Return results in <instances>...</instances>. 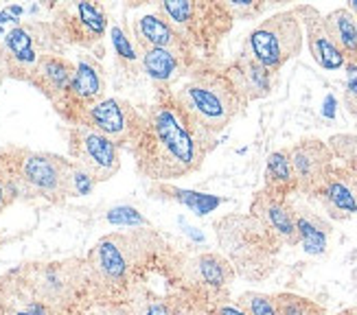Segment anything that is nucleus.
<instances>
[{"label": "nucleus", "mask_w": 357, "mask_h": 315, "mask_svg": "<svg viewBox=\"0 0 357 315\" xmlns=\"http://www.w3.org/2000/svg\"><path fill=\"white\" fill-rule=\"evenodd\" d=\"M211 147L213 136L197 128L176 101H167L153 105L141 121L134 158L143 178L172 182L195 173Z\"/></svg>", "instance_id": "f257e3e1"}, {"label": "nucleus", "mask_w": 357, "mask_h": 315, "mask_svg": "<svg viewBox=\"0 0 357 315\" xmlns=\"http://www.w3.org/2000/svg\"><path fill=\"white\" fill-rule=\"evenodd\" d=\"M174 101L197 128L211 136L226 130L243 105L228 75L220 72H199L191 77L174 94Z\"/></svg>", "instance_id": "f03ea898"}, {"label": "nucleus", "mask_w": 357, "mask_h": 315, "mask_svg": "<svg viewBox=\"0 0 357 315\" xmlns=\"http://www.w3.org/2000/svg\"><path fill=\"white\" fill-rule=\"evenodd\" d=\"M303 42L305 33L296 11H281L250 31L243 44V55L266 70L276 72L303 51Z\"/></svg>", "instance_id": "7ed1b4c3"}, {"label": "nucleus", "mask_w": 357, "mask_h": 315, "mask_svg": "<svg viewBox=\"0 0 357 315\" xmlns=\"http://www.w3.org/2000/svg\"><path fill=\"white\" fill-rule=\"evenodd\" d=\"M59 26L51 22H22L15 24L3 40V55L9 77L29 82L40 61L59 55Z\"/></svg>", "instance_id": "20e7f679"}, {"label": "nucleus", "mask_w": 357, "mask_h": 315, "mask_svg": "<svg viewBox=\"0 0 357 315\" xmlns=\"http://www.w3.org/2000/svg\"><path fill=\"white\" fill-rule=\"evenodd\" d=\"M147 234H105L90 249L86 259V274L92 282L103 289H116L128 280L132 267L143 259Z\"/></svg>", "instance_id": "39448f33"}, {"label": "nucleus", "mask_w": 357, "mask_h": 315, "mask_svg": "<svg viewBox=\"0 0 357 315\" xmlns=\"http://www.w3.org/2000/svg\"><path fill=\"white\" fill-rule=\"evenodd\" d=\"M73 160L57 153L24 151L20 153V195L40 197L53 203H61L73 197Z\"/></svg>", "instance_id": "423d86ee"}, {"label": "nucleus", "mask_w": 357, "mask_h": 315, "mask_svg": "<svg viewBox=\"0 0 357 315\" xmlns=\"http://www.w3.org/2000/svg\"><path fill=\"white\" fill-rule=\"evenodd\" d=\"M70 155L73 162L84 169L95 184L112 180L121 169L119 145L82 123L73 125L70 130Z\"/></svg>", "instance_id": "0eeeda50"}, {"label": "nucleus", "mask_w": 357, "mask_h": 315, "mask_svg": "<svg viewBox=\"0 0 357 315\" xmlns=\"http://www.w3.org/2000/svg\"><path fill=\"white\" fill-rule=\"evenodd\" d=\"M88 278L86 274V263L68 259L59 263H46L33 272V291L40 302H44L51 309H64L77 291L82 289V282Z\"/></svg>", "instance_id": "6e6552de"}, {"label": "nucleus", "mask_w": 357, "mask_h": 315, "mask_svg": "<svg viewBox=\"0 0 357 315\" xmlns=\"http://www.w3.org/2000/svg\"><path fill=\"white\" fill-rule=\"evenodd\" d=\"M82 125L97 130L105 138H110L114 145L134 143V138L141 130V118H138L132 103L119 97H105L92 107H88L79 118ZM75 123V125H79Z\"/></svg>", "instance_id": "1a4fd4ad"}, {"label": "nucleus", "mask_w": 357, "mask_h": 315, "mask_svg": "<svg viewBox=\"0 0 357 315\" xmlns=\"http://www.w3.org/2000/svg\"><path fill=\"white\" fill-rule=\"evenodd\" d=\"M289 160L301 193L316 195L333 169V151L318 138H305L289 147Z\"/></svg>", "instance_id": "9d476101"}, {"label": "nucleus", "mask_w": 357, "mask_h": 315, "mask_svg": "<svg viewBox=\"0 0 357 315\" xmlns=\"http://www.w3.org/2000/svg\"><path fill=\"white\" fill-rule=\"evenodd\" d=\"M252 219L266 228L272 236L285 245H298V232H296V208L283 197L274 195L263 188L255 195L252 201Z\"/></svg>", "instance_id": "9b49d317"}, {"label": "nucleus", "mask_w": 357, "mask_h": 315, "mask_svg": "<svg viewBox=\"0 0 357 315\" xmlns=\"http://www.w3.org/2000/svg\"><path fill=\"white\" fill-rule=\"evenodd\" d=\"M298 15V20L303 24V33L309 44V53L316 59V64L324 70H340L347 66V59L342 51L337 49V44L333 42L327 24H324V15L316 7H296L294 9Z\"/></svg>", "instance_id": "f8f14e48"}, {"label": "nucleus", "mask_w": 357, "mask_h": 315, "mask_svg": "<svg viewBox=\"0 0 357 315\" xmlns=\"http://www.w3.org/2000/svg\"><path fill=\"white\" fill-rule=\"evenodd\" d=\"M329 217L344 219L357 217V171L349 167L331 169V173L316 193Z\"/></svg>", "instance_id": "ddd939ff"}, {"label": "nucleus", "mask_w": 357, "mask_h": 315, "mask_svg": "<svg viewBox=\"0 0 357 315\" xmlns=\"http://www.w3.org/2000/svg\"><path fill=\"white\" fill-rule=\"evenodd\" d=\"M73 101L77 107V118L75 123H79L84 112L101 99H105V75L103 68L99 66V61L90 55H79L75 61V75L73 82L66 90V97L61 101Z\"/></svg>", "instance_id": "4468645a"}, {"label": "nucleus", "mask_w": 357, "mask_h": 315, "mask_svg": "<svg viewBox=\"0 0 357 315\" xmlns=\"http://www.w3.org/2000/svg\"><path fill=\"white\" fill-rule=\"evenodd\" d=\"M107 29V15L99 3H75L64 11V29L61 38H68L82 46H95L101 42Z\"/></svg>", "instance_id": "2eb2a0df"}, {"label": "nucleus", "mask_w": 357, "mask_h": 315, "mask_svg": "<svg viewBox=\"0 0 357 315\" xmlns=\"http://www.w3.org/2000/svg\"><path fill=\"white\" fill-rule=\"evenodd\" d=\"M73 75H75V64H70L61 55H51L40 61V66L31 75L29 84L36 86L49 101L59 105V101L66 97Z\"/></svg>", "instance_id": "dca6fc26"}, {"label": "nucleus", "mask_w": 357, "mask_h": 315, "mask_svg": "<svg viewBox=\"0 0 357 315\" xmlns=\"http://www.w3.org/2000/svg\"><path fill=\"white\" fill-rule=\"evenodd\" d=\"M186 276H189L195 285H202L206 289H224L235 280V270L226 256L217 254V252H204L197 254L186 263Z\"/></svg>", "instance_id": "f3484780"}, {"label": "nucleus", "mask_w": 357, "mask_h": 315, "mask_svg": "<svg viewBox=\"0 0 357 315\" xmlns=\"http://www.w3.org/2000/svg\"><path fill=\"white\" fill-rule=\"evenodd\" d=\"M228 79L232 82V86H235V90L239 92L243 103L268 97L272 92V72L259 66L257 61H252L245 55H241L235 61V66H232L228 72Z\"/></svg>", "instance_id": "a211bd4d"}, {"label": "nucleus", "mask_w": 357, "mask_h": 315, "mask_svg": "<svg viewBox=\"0 0 357 315\" xmlns=\"http://www.w3.org/2000/svg\"><path fill=\"white\" fill-rule=\"evenodd\" d=\"M134 40L138 49H174L180 51L184 46V40L176 33L174 26L165 22L158 13H145L141 18H136L132 24Z\"/></svg>", "instance_id": "6ab92c4d"}, {"label": "nucleus", "mask_w": 357, "mask_h": 315, "mask_svg": "<svg viewBox=\"0 0 357 315\" xmlns=\"http://www.w3.org/2000/svg\"><path fill=\"white\" fill-rule=\"evenodd\" d=\"M296 208V232H298V243L307 254L320 256L329 249V241L333 228L324 217L318 213L309 210L305 206H294Z\"/></svg>", "instance_id": "aec40b11"}, {"label": "nucleus", "mask_w": 357, "mask_h": 315, "mask_svg": "<svg viewBox=\"0 0 357 315\" xmlns=\"http://www.w3.org/2000/svg\"><path fill=\"white\" fill-rule=\"evenodd\" d=\"M143 72L158 86H169L182 75V53L174 49H145L141 51Z\"/></svg>", "instance_id": "412c9836"}, {"label": "nucleus", "mask_w": 357, "mask_h": 315, "mask_svg": "<svg viewBox=\"0 0 357 315\" xmlns=\"http://www.w3.org/2000/svg\"><path fill=\"white\" fill-rule=\"evenodd\" d=\"M324 24H327L333 42L337 44V49L342 51L347 64H357V18L355 15L347 7H340L324 15Z\"/></svg>", "instance_id": "4be33fe9"}, {"label": "nucleus", "mask_w": 357, "mask_h": 315, "mask_svg": "<svg viewBox=\"0 0 357 315\" xmlns=\"http://www.w3.org/2000/svg\"><path fill=\"white\" fill-rule=\"evenodd\" d=\"M266 191L283 197L291 191H298V182L289 160V149H278L270 153L266 167Z\"/></svg>", "instance_id": "5701e85b"}, {"label": "nucleus", "mask_w": 357, "mask_h": 315, "mask_svg": "<svg viewBox=\"0 0 357 315\" xmlns=\"http://www.w3.org/2000/svg\"><path fill=\"white\" fill-rule=\"evenodd\" d=\"M20 155L11 158L9 153H0V213L9 208L20 195Z\"/></svg>", "instance_id": "b1692460"}, {"label": "nucleus", "mask_w": 357, "mask_h": 315, "mask_svg": "<svg viewBox=\"0 0 357 315\" xmlns=\"http://www.w3.org/2000/svg\"><path fill=\"white\" fill-rule=\"evenodd\" d=\"M110 40L114 46L116 59L121 61V64L134 66V68L141 66V49H138L136 40L128 33L126 26H121V24L110 26Z\"/></svg>", "instance_id": "393cba45"}, {"label": "nucleus", "mask_w": 357, "mask_h": 315, "mask_svg": "<svg viewBox=\"0 0 357 315\" xmlns=\"http://www.w3.org/2000/svg\"><path fill=\"white\" fill-rule=\"evenodd\" d=\"M278 315H327L318 302L296 293H276L274 295Z\"/></svg>", "instance_id": "a878e982"}, {"label": "nucleus", "mask_w": 357, "mask_h": 315, "mask_svg": "<svg viewBox=\"0 0 357 315\" xmlns=\"http://www.w3.org/2000/svg\"><path fill=\"white\" fill-rule=\"evenodd\" d=\"M160 191L174 201H180L182 206L191 208L195 215H206L211 213L213 208H217L222 203V199L217 197H211V195H199V193H193V191H180V188H167V186H160Z\"/></svg>", "instance_id": "bb28decb"}, {"label": "nucleus", "mask_w": 357, "mask_h": 315, "mask_svg": "<svg viewBox=\"0 0 357 315\" xmlns=\"http://www.w3.org/2000/svg\"><path fill=\"white\" fill-rule=\"evenodd\" d=\"M237 305L248 313V315H278L274 295L259 293V291H243L237 298Z\"/></svg>", "instance_id": "cd10ccee"}, {"label": "nucleus", "mask_w": 357, "mask_h": 315, "mask_svg": "<svg viewBox=\"0 0 357 315\" xmlns=\"http://www.w3.org/2000/svg\"><path fill=\"white\" fill-rule=\"evenodd\" d=\"M132 307H134V315H174L169 300H160L158 295H153L147 289H138Z\"/></svg>", "instance_id": "c85d7f7f"}, {"label": "nucleus", "mask_w": 357, "mask_h": 315, "mask_svg": "<svg viewBox=\"0 0 357 315\" xmlns=\"http://www.w3.org/2000/svg\"><path fill=\"white\" fill-rule=\"evenodd\" d=\"M329 149L333 155L342 158L344 167L357 171V136L355 134H337L329 140Z\"/></svg>", "instance_id": "c756f323"}, {"label": "nucleus", "mask_w": 357, "mask_h": 315, "mask_svg": "<svg viewBox=\"0 0 357 315\" xmlns=\"http://www.w3.org/2000/svg\"><path fill=\"white\" fill-rule=\"evenodd\" d=\"M110 222L112 224H116V226H145L147 222H145V217H141L138 215L134 208H114L112 213H110Z\"/></svg>", "instance_id": "7c9ffc66"}, {"label": "nucleus", "mask_w": 357, "mask_h": 315, "mask_svg": "<svg viewBox=\"0 0 357 315\" xmlns=\"http://www.w3.org/2000/svg\"><path fill=\"white\" fill-rule=\"evenodd\" d=\"M169 305H172V313L174 315H208L199 305H195L193 300H189V298H184V295L172 298Z\"/></svg>", "instance_id": "2f4dec72"}, {"label": "nucleus", "mask_w": 357, "mask_h": 315, "mask_svg": "<svg viewBox=\"0 0 357 315\" xmlns=\"http://www.w3.org/2000/svg\"><path fill=\"white\" fill-rule=\"evenodd\" d=\"M347 105L353 112H357V64H347Z\"/></svg>", "instance_id": "473e14b6"}, {"label": "nucleus", "mask_w": 357, "mask_h": 315, "mask_svg": "<svg viewBox=\"0 0 357 315\" xmlns=\"http://www.w3.org/2000/svg\"><path fill=\"white\" fill-rule=\"evenodd\" d=\"M215 315H248L237 302H220L215 309Z\"/></svg>", "instance_id": "72a5a7b5"}, {"label": "nucleus", "mask_w": 357, "mask_h": 315, "mask_svg": "<svg viewBox=\"0 0 357 315\" xmlns=\"http://www.w3.org/2000/svg\"><path fill=\"white\" fill-rule=\"evenodd\" d=\"M9 77V70H7V64H5V59L3 55H0V86L5 84V79Z\"/></svg>", "instance_id": "f704fd0d"}, {"label": "nucleus", "mask_w": 357, "mask_h": 315, "mask_svg": "<svg viewBox=\"0 0 357 315\" xmlns=\"http://www.w3.org/2000/svg\"><path fill=\"white\" fill-rule=\"evenodd\" d=\"M353 15H355V18H357V0H351V3H349V7H347Z\"/></svg>", "instance_id": "c9c22d12"}, {"label": "nucleus", "mask_w": 357, "mask_h": 315, "mask_svg": "<svg viewBox=\"0 0 357 315\" xmlns=\"http://www.w3.org/2000/svg\"><path fill=\"white\" fill-rule=\"evenodd\" d=\"M337 315H357V307H353V309H344V311H340Z\"/></svg>", "instance_id": "e433bc0d"}, {"label": "nucleus", "mask_w": 357, "mask_h": 315, "mask_svg": "<svg viewBox=\"0 0 357 315\" xmlns=\"http://www.w3.org/2000/svg\"><path fill=\"white\" fill-rule=\"evenodd\" d=\"M13 315H33V313H29L26 309H20V311H15Z\"/></svg>", "instance_id": "4c0bfd02"}]
</instances>
